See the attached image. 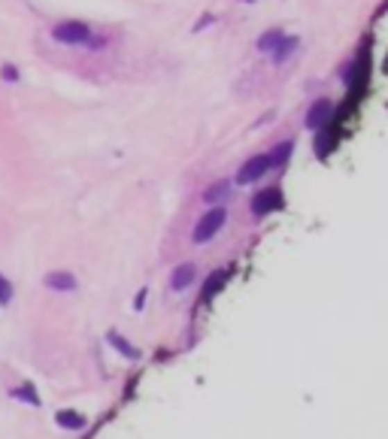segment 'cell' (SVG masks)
I'll return each instance as SVG.
<instances>
[{"mask_svg":"<svg viewBox=\"0 0 388 439\" xmlns=\"http://www.w3.org/2000/svg\"><path fill=\"white\" fill-rule=\"evenodd\" d=\"M297 46H301V40H297V37H285V34H282V40H279V43L273 46V52H270L273 64H285L288 58L297 52Z\"/></svg>","mask_w":388,"mask_h":439,"instance_id":"cell-8","label":"cell"},{"mask_svg":"<svg viewBox=\"0 0 388 439\" xmlns=\"http://www.w3.org/2000/svg\"><path fill=\"white\" fill-rule=\"evenodd\" d=\"M279 206H282V194H279V188H264V191H258L252 197V212L258 215V218L276 212Z\"/></svg>","mask_w":388,"mask_h":439,"instance_id":"cell-4","label":"cell"},{"mask_svg":"<svg viewBox=\"0 0 388 439\" xmlns=\"http://www.w3.org/2000/svg\"><path fill=\"white\" fill-rule=\"evenodd\" d=\"M12 397H22V400H28L31 406H40V397L34 394V388H19V391H12Z\"/></svg>","mask_w":388,"mask_h":439,"instance_id":"cell-15","label":"cell"},{"mask_svg":"<svg viewBox=\"0 0 388 439\" xmlns=\"http://www.w3.org/2000/svg\"><path fill=\"white\" fill-rule=\"evenodd\" d=\"M270 170V158L267 155H255V158H249L240 167V173H237V185H252V182H258L264 173Z\"/></svg>","mask_w":388,"mask_h":439,"instance_id":"cell-3","label":"cell"},{"mask_svg":"<svg viewBox=\"0 0 388 439\" xmlns=\"http://www.w3.org/2000/svg\"><path fill=\"white\" fill-rule=\"evenodd\" d=\"M225 221H228V209H225V206H212V209L206 212L201 221H197V227H194V243H197V246L210 243V239L216 236L221 227H225Z\"/></svg>","mask_w":388,"mask_h":439,"instance_id":"cell-1","label":"cell"},{"mask_svg":"<svg viewBox=\"0 0 388 439\" xmlns=\"http://www.w3.org/2000/svg\"><path fill=\"white\" fill-rule=\"evenodd\" d=\"M279 40H282V31H267V34L258 40V49L261 52H273V46L279 43Z\"/></svg>","mask_w":388,"mask_h":439,"instance_id":"cell-12","label":"cell"},{"mask_svg":"<svg viewBox=\"0 0 388 439\" xmlns=\"http://www.w3.org/2000/svg\"><path fill=\"white\" fill-rule=\"evenodd\" d=\"M12 303V285L6 276H0V306H10Z\"/></svg>","mask_w":388,"mask_h":439,"instance_id":"cell-14","label":"cell"},{"mask_svg":"<svg viewBox=\"0 0 388 439\" xmlns=\"http://www.w3.org/2000/svg\"><path fill=\"white\" fill-rule=\"evenodd\" d=\"M331 112H334V106H331V101H316L310 106V112H307V119H303V124H307L310 130H321L328 124V119H331Z\"/></svg>","mask_w":388,"mask_h":439,"instance_id":"cell-5","label":"cell"},{"mask_svg":"<svg viewBox=\"0 0 388 439\" xmlns=\"http://www.w3.org/2000/svg\"><path fill=\"white\" fill-rule=\"evenodd\" d=\"M288 155H292V143H285L282 148H276L273 155H267V158H270V167H285Z\"/></svg>","mask_w":388,"mask_h":439,"instance_id":"cell-13","label":"cell"},{"mask_svg":"<svg viewBox=\"0 0 388 439\" xmlns=\"http://www.w3.org/2000/svg\"><path fill=\"white\" fill-rule=\"evenodd\" d=\"M106 343H110L125 361H137V358H140V349H137V345H130L128 339L121 336V334H115V330H110V334H106Z\"/></svg>","mask_w":388,"mask_h":439,"instance_id":"cell-7","label":"cell"},{"mask_svg":"<svg viewBox=\"0 0 388 439\" xmlns=\"http://www.w3.org/2000/svg\"><path fill=\"white\" fill-rule=\"evenodd\" d=\"M46 288H52V291H76V276L73 273H49V276L43 279Z\"/></svg>","mask_w":388,"mask_h":439,"instance_id":"cell-6","label":"cell"},{"mask_svg":"<svg viewBox=\"0 0 388 439\" xmlns=\"http://www.w3.org/2000/svg\"><path fill=\"white\" fill-rule=\"evenodd\" d=\"M194 276H197L194 264H183V267L173 270V276H170V288H173V291H185V288L194 282Z\"/></svg>","mask_w":388,"mask_h":439,"instance_id":"cell-9","label":"cell"},{"mask_svg":"<svg viewBox=\"0 0 388 439\" xmlns=\"http://www.w3.org/2000/svg\"><path fill=\"white\" fill-rule=\"evenodd\" d=\"M3 79L6 82H15V79H19V70H15L12 64H6V67H3Z\"/></svg>","mask_w":388,"mask_h":439,"instance_id":"cell-16","label":"cell"},{"mask_svg":"<svg viewBox=\"0 0 388 439\" xmlns=\"http://www.w3.org/2000/svg\"><path fill=\"white\" fill-rule=\"evenodd\" d=\"M55 421H58V424H61L64 430H82V427H85V418L76 415V412H58Z\"/></svg>","mask_w":388,"mask_h":439,"instance_id":"cell-10","label":"cell"},{"mask_svg":"<svg viewBox=\"0 0 388 439\" xmlns=\"http://www.w3.org/2000/svg\"><path fill=\"white\" fill-rule=\"evenodd\" d=\"M52 37L61 46H85L92 40V28L85 21H61V24H55Z\"/></svg>","mask_w":388,"mask_h":439,"instance_id":"cell-2","label":"cell"},{"mask_svg":"<svg viewBox=\"0 0 388 439\" xmlns=\"http://www.w3.org/2000/svg\"><path fill=\"white\" fill-rule=\"evenodd\" d=\"M243 3H255V0H243Z\"/></svg>","mask_w":388,"mask_h":439,"instance_id":"cell-17","label":"cell"},{"mask_svg":"<svg viewBox=\"0 0 388 439\" xmlns=\"http://www.w3.org/2000/svg\"><path fill=\"white\" fill-rule=\"evenodd\" d=\"M228 194H230V185H228V182H219V185H212L210 191L203 194V200L206 203H216V200H221V197H228Z\"/></svg>","mask_w":388,"mask_h":439,"instance_id":"cell-11","label":"cell"}]
</instances>
